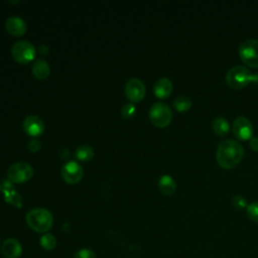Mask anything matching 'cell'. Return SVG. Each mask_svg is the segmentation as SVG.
Instances as JSON below:
<instances>
[{
    "label": "cell",
    "instance_id": "obj_1",
    "mask_svg": "<svg viewBox=\"0 0 258 258\" xmlns=\"http://www.w3.org/2000/svg\"><path fill=\"white\" fill-rule=\"evenodd\" d=\"M243 155V146L238 141L234 139H226L218 145L216 159L221 167L231 169L240 163Z\"/></svg>",
    "mask_w": 258,
    "mask_h": 258
},
{
    "label": "cell",
    "instance_id": "obj_2",
    "mask_svg": "<svg viewBox=\"0 0 258 258\" xmlns=\"http://www.w3.org/2000/svg\"><path fill=\"white\" fill-rule=\"evenodd\" d=\"M27 226L37 233H47L53 224L51 213L43 208H34L27 212L25 216Z\"/></svg>",
    "mask_w": 258,
    "mask_h": 258
},
{
    "label": "cell",
    "instance_id": "obj_3",
    "mask_svg": "<svg viewBox=\"0 0 258 258\" xmlns=\"http://www.w3.org/2000/svg\"><path fill=\"white\" fill-rule=\"evenodd\" d=\"M226 82L233 89H242L250 82H257L258 75L252 74L243 66H235L226 74Z\"/></svg>",
    "mask_w": 258,
    "mask_h": 258
},
{
    "label": "cell",
    "instance_id": "obj_4",
    "mask_svg": "<svg viewBox=\"0 0 258 258\" xmlns=\"http://www.w3.org/2000/svg\"><path fill=\"white\" fill-rule=\"evenodd\" d=\"M36 54L34 45L27 40H18L11 47L12 58L20 64L31 62Z\"/></svg>",
    "mask_w": 258,
    "mask_h": 258
},
{
    "label": "cell",
    "instance_id": "obj_5",
    "mask_svg": "<svg viewBox=\"0 0 258 258\" xmlns=\"http://www.w3.org/2000/svg\"><path fill=\"white\" fill-rule=\"evenodd\" d=\"M149 119L153 125L159 128L169 125L172 119V113L168 105L164 103H154L148 112Z\"/></svg>",
    "mask_w": 258,
    "mask_h": 258
},
{
    "label": "cell",
    "instance_id": "obj_6",
    "mask_svg": "<svg viewBox=\"0 0 258 258\" xmlns=\"http://www.w3.org/2000/svg\"><path fill=\"white\" fill-rule=\"evenodd\" d=\"M240 58L251 68H258V39L248 38L239 45Z\"/></svg>",
    "mask_w": 258,
    "mask_h": 258
},
{
    "label": "cell",
    "instance_id": "obj_7",
    "mask_svg": "<svg viewBox=\"0 0 258 258\" xmlns=\"http://www.w3.org/2000/svg\"><path fill=\"white\" fill-rule=\"evenodd\" d=\"M33 175V168L30 164L18 161L11 164L7 170L8 179L14 183H22L28 181Z\"/></svg>",
    "mask_w": 258,
    "mask_h": 258
},
{
    "label": "cell",
    "instance_id": "obj_8",
    "mask_svg": "<svg viewBox=\"0 0 258 258\" xmlns=\"http://www.w3.org/2000/svg\"><path fill=\"white\" fill-rule=\"evenodd\" d=\"M60 175L67 183L76 184L83 178L84 170L79 162L70 160L62 165L60 169Z\"/></svg>",
    "mask_w": 258,
    "mask_h": 258
},
{
    "label": "cell",
    "instance_id": "obj_9",
    "mask_svg": "<svg viewBox=\"0 0 258 258\" xmlns=\"http://www.w3.org/2000/svg\"><path fill=\"white\" fill-rule=\"evenodd\" d=\"M124 91L127 99L132 104H134L141 101L144 98L146 89L144 83L140 79L132 78L127 81Z\"/></svg>",
    "mask_w": 258,
    "mask_h": 258
},
{
    "label": "cell",
    "instance_id": "obj_10",
    "mask_svg": "<svg viewBox=\"0 0 258 258\" xmlns=\"http://www.w3.org/2000/svg\"><path fill=\"white\" fill-rule=\"evenodd\" d=\"M233 133L240 140H248L253 134V125L245 116H238L233 121Z\"/></svg>",
    "mask_w": 258,
    "mask_h": 258
},
{
    "label": "cell",
    "instance_id": "obj_11",
    "mask_svg": "<svg viewBox=\"0 0 258 258\" xmlns=\"http://www.w3.org/2000/svg\"><path fill=\"white\" fill-rule=\"evenodd\" d=\"M23 130L30 137H38L44 132V123L43 121L35 115H29L25 117L22 123Z\"/></svg>",
    "mask_w": 258,
    "mask_h": 258
},
{
    "label": "cell",
    "instance_id": "obj_12",
    "mask_svg": "<svg viewBox=\"0 0 258 258\" xmlns=\"http://www.w3.org/2000/svg\"><path fill=\"white\" fill-rule=\"evenodd\" d=\"M5 27L7 32L13 36H21L26 32L27 29L26 22L17 16L9 17L5 22Z\"/></svg>",
    "mask_w": 258,
    "mask_h": 258
},
{
    "label": "cell",
    "instance_id": "obj_13",
    "mask_svg": "<svg viewBox=\"0 0 258 258\" xmlns=\"http://www.w3.org/2000/svg\"><path fill=\"white\" fill-rule=\"evenodd\" d=\"M1 250L6 258H18L22 253V246L17 239L8 238L3 242Z\"/></svg>",
    "mask_w": 258,
    "mask_h": 258
},
{
    "label": "cell",
    "instance_id": "obj_14",
    "mask_svg": "<svg viewBox=\"0 0 258 258\" xmlns=\"http://www.w3.org/2000/svg\"><path fill=\"white\" fill-rule=\"evenodd\" d=\"M172 83L167 78L158 79L153 86V93L159 99H166L172 92Z\"/></svg>",
    "mask_w": 258,
    "mask_h": 258
},
{
    "label": "cell",
    "instance_id": "obj_15",
    "mask_svg": "<svg viewBox=\"0 0 258 258\" xmlns=\"http://www.w3.org/2000/svg\"><path fill=\"white\" fill-rule=\"evenodd\" d=\"M32 75L37 79V80H45L49 74H50V67L48 62L42 58L36 59L33 64H32Z\"/></svg>",
    "mask_w": 258,
    "mask_h": 258
},
{
    "label": "cell",
    "instance_id": "obj_16",
    "mask_svg": "<svg viewBox=\"0 0 258 258\" xmlns=\"http://www.w3.org/2000/svg\"><path fill=\"white\" fill-rule=\"evenodd\" d=\"M158 188L163 195L171 196L176 190V182L170 175L164 174L158 179Z\"/></svg>",
    "mask_w": 258,
    "mask_h": 258
},
{
    "label": "cell",
    "instance_id": "obj_17",
    "mask_svg": "<svg viewBox=\"0 0 258 258\" xmlns=\"http://www.w3.org/2000/svg\"><path fill=\"white\" fill-rule=\"evenodd\" d=\"M212 127H213V130L215 131V133L217 135H219L220 137H225L226 135H228V133L230 131V125H229L227 119H225L223 117L215 118L212 122Z\"/></svg>",
    "mask_w": 258,
    "mask_h": 258
},
{
    "label": "cell",
    "instance_id": "obj_18",
    "mask_svg": "<svg viewBox=\"0 0 258 258\" xmlns=\"http://www.w3.org/2000/svg\"><path fill=\"white\" fill-rule=\"evenodd\" d=\"M94 156V150L89 145H80L76 149V157L78 160L87 162L90 161Z\"/></svg>",
    "mask_w": 258,
    "mask_h": 258
},
{
    "label": "cell",
    "instance_id": "obj_19",
    "mask_svg": "<svg viewBox=\"0 0 258 258\" xmlns=\"http://www.w3.org/2000/svg\"><path fill=\"white\" fill-rule=\"evenodd\" d=\"M4 200L9 205H12L16 208L22 207V199L20 195L14 189H5L4 190Z\"/></svg>",
    "mask_w": 258,
    "mask_h": 258
},
{
    "label": "cell",
    "instance_id": "obj_20",
    "mask_svg": "<svg viewBox=\"0 0 258 258\" xmlns=\"http://www.w3.org/2000/svg\"><path fill=\"white\" fill-rule=\"evenodd\" d=\"M173 107L178 112H184L191 107V100L185 96L176 97L173 100Z\"/></svg>",
    "mask_w": 258,
    "mask_h": 258
},
{
    "label": "cell",
    "instance_id": "obj_21",
    "mask_svg": "<svg viewBox=\"0 0 258 258\" xmlns=\"http://www.w3.org/2000/svg\"><path fill=\"white\" fill-rule=\"evenodd\" d=\"M39 244H40V246H41L44 250L50 251V250H52V249L55 248V246H56V239H55V237H54L52 234H50V233H45V234H43V235L40 237Z\"/></svg>",
    "mask_w": 258,
    "mask_h": 258
},
{
    "label": "cell",
    "instance_id": "obj_22",
    "mask_svg": "<svg viewBox=\"0 0 258 258\" xmlns=\"http://www.w3.org/2000/svg\"><path fill=\"white\" fill-rule=\"evenodd\" d=\"M246 212L248 218L251 221L258 223V202H253L248 205L246 208Z\"/></svg>",
    "mask_w": 258,
    "mask_h": 258
},
{
    "label": "cell",
    "instance_id": "obj_23",
    "mask_svg": "<svg viewBox=\"0 0 258 258\" xmlns=\"http://www.w3.org/2000/svg\"><path fill=\"white\" fill-rule=\"evenodd\" d=\"M136 113V107L134 106V104L132 103H129V104H125L123 107H122V110H121V114H122V117L124 119H130L132 118Z\"/></svg>",
    "mask_w": 258,
    "mask_h": 258
},
{
    "label": "cell",
    "instance_id": "obj_24",
    "mask_svg": "<svg viewBox=\"0 0 258 258\" xmlns=\"http://www.w3.org/2000/svg\"><path fill=\"white\" fill-rule=\"evenodd\" d=\"M232 205L237 210H243V209L247 208V206H248L246 199L240 195H236L233 197Z\"/></svg>",
    "mask_w": 258,
    "mask_h": 258
},
{
    "label": "cell",
    "instance_id": "obj_25",
    "mask_svg": "<svg viewBox=\"0 0 258 258\" xmlns=\"http://www.w3.org/2000/svg\"><path fill=\"white\" fill-rule=\"evenodd\" d=\"M74 258H96V254L92 249L83 248L76 252Z\"/></svg>",
    "mask_w": 258,
    "mask_h": 258
},
{
    "label": "cell",
    "instance_id": "obj_26",
    "mask_svg": "<svg viewBox=\"0 0 258 258\" xmlns=\"http://www.w3.org/2000/svg\"><path fill=\"white\" fill-rule=\"evenodd\" d=\"M27 147H28L29 151H31V152H33V153H36V152H38V151L40 150V148H41V143H40V141H39L38 139L33 138V139H31V140L29 141Z\"/></svg>",
    "mask_w": 258,
    "mask_h": 258
},
{
    "label": "cell",
    "instance_id": "obj_27",
    "mask_svg": "<svg viewBox=\"0 0 258 258\" xmlns=\"http://www.w3.org/2000/svg\"><path fill=\"white\" fill-rule=\"evenodd\" d=\"M250 147L254 150V151H258V137L257 136H252L250 138V142H249Z\"/></svg>",
    "mask_w": 258,
    "mask_h": 258
},
{
    "label": "cell",
    "instance_id": "obj_28",
    "mask_svg": "<svg viewBox=\"0 0 258 258\" xmlns=\"http://www.w3.org/2000/svg\"><path fill=\"white\" fill-rule=\"evenodd\" d=\"M0 247H1V244H0Z\"/></svg>",
    "mask_w": 258,
    "mask_h": 258
},
{
    "label": "cell",
    "instance_id": "obj_29",
    "mask_svg": "<svg viewBox=\"0 0 258 258\" xmlns=\"http://www.w3.org/2000/svg\"><path fill=\"white\" fill-rule=\"evenodd\" d=\"M0 187H1V185H0Z\"/></svg>",
    "mask_w": 258,
    "mask_h": 258
}]
</instances>
